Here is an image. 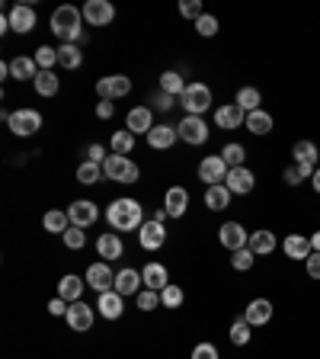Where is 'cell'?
<instances>
[{
  "label": "cell",
  "instance_id": "40",
  "mask_svg": "<svg viewBox=\"0 0 320 359\" xmlns=\"http://www.w3.org/2000/svg\"><path fill=\"white\" fill-rule=\"evenodd\" d=\"M131 147H135V135H131V132H116V135H112V154H131Z\"/></svg>",
  "mask_w": 320,
  "mask_h": 359
},
{
  "label": "cell",
  "instance_id": "54",
  "mask_svg": "<svg viewBox=\"0 0 320 359\" xmlns=\"http://www.w3.org/2000/svg\"><path fill=\"white\" fill-rule=\"evenodd\" d=\"M87 154H90L93 164H103V161L109 157V154H103V147H100V145H90V151H87Z\"/></svg>",
  "mask_w": 320,
  "mask_h": 359
},
{
  "label": "cell",
  "instance_id": "48",
  "mask_svg": "<svg viewBox=\"0 0 320 359\" xmlns=\"http://www.w3.org/2000/svg\"><path fill=\"white\" fill-rule=\"evenodd\" d=\"M180 13L189 17V19H199L202 17V0H183V3H180Z\"/></svg>",
  "mask_w": 320,
  "mask_h": 359
},
{
  "label": "cell",
  "instance_id": "21",
  "mask_svg": "<svg viewBox=\"0 0 320 359\" xmlns=\"http://www.w3.org/2000/svg\"><path fill=\"white\" fill-rule=\"evenodd\" d=\"M282 250L288 260H308L314 254L311 238H301V234H288V238L282 240Z\"/></svg>",
  "mask_w": 320,
  "mask_h": 359
},
{
  "label": "cell",
  "instance_id": "38",
  "mask_svg": "<svg viewBox=\"0 0 320 359\" xmlns=\"http://www.w3.org/2000/svg\"><path fill=\"white\" fill-rule=\"evenodd\" d=\"M103 164H93V161H87V164H81L77 167V180H81L83 186H93L96 180H103Z\"/></svg>",
  "mask_w": 320,
  "mask_h": 359
},
{
  "label": "cell",
  "instance_id": "37",
  "mask_svg": "<svg viewBox=\"0 0 320 359\" xmlns=\"http://www.w3.org/2000/svg\"><path fill=\"white\" fill-rule=\"evenodd\" d=\"M42 225H45V231H52V234H64V231L71 228V218H67V212H45V218H42Z\"/></svg>",
  "mask_w": 320,
  "mask_h": 359
},
{
  "label": "cell",
  "instance_id": "5",
  "mask_svg": "<svg viewBox=\"0 0 320 359\" xmlns=\"http://www.w3.org/2000/svg\"><path fill=\"white\" fill-rule=\"evenodd\" d=\"M10 132L13 135H19V139H26V135H36L39 129H42V116H39L36 110H17L10 112Z\"/></svg>",
  "mask_w": 320,
  "mask_h": 359
},
{
  "label": "cell",
  "instance_id": "36",
  "mask_svg": "<svg viewBox=\"0 0 320 359\" xmlns=\"http://www.w3.org/2000/svg\"><path fill=\"white\" fill-rule=\"evenodd\" d=\"M32 83H36L39 96H55L58 87H61V83H58V77H55V71H39V77Z\"/></svg>",
  "mask_w": 320,
  "mask_h": 359
},
{
  "label": "cell",
  "instance_id": "34",
  "mask_svg": "<svg viewBox=\"0 0 320 359\" xmlns=\"http://www.w3.org/2000/svg\"><path fill=\"white\" fill-rule=\"evenodd\" d=\"M183 90H186V81L176 71L160 74V93H167V96H183Z\"/></svg>",
  "mask_w": 320,
  "mask_h": 359
},
{
  "label": "cell",
  "instance_id": "14",
  "mask_svg": "<svg viewBox=\"0 0 320 359\" xmlns=\"http://www.w3.org/2000/svg\"><path fill=\"white\" fill-rule=\"evenodd\" d=\"M224 186H228L234 196H247L250 189L256 186V176L250 167H234V170H228V180H224Z\"/></svg>",
  "mask_w": 320,
  "mask_h": 359
},
{
  "label": "cell",
  "instance_id": "29",
  "mask_svg": "<svg viewBox=\"0 0 320 359\" xmlns=\"http://www.w3.org/2000/svg\"><path fill=\"white\" fill-rule=\"evenodd\" d=\"M231 189L224 183L221 186H209V189H205V205H209L211 212H221V209H228L231 205Z\"/></svg>",
  "mask_w": 320,
  "mask_h": 359
},
{
  "label": "cell",
  "instance_id": "46",
  "mask_svg": "<svg viewBox=\"0 0 320 359\" xmlns=\"http://www.w3.org/2000/svg\"><path fill=\"white\" fill-rule=\"evenodd\" d=\"M157 305H164V302H160V292H154V289L138 292V308H141V311H154Z\"/></svg>",
  "mask_w": 320,
  "mask_h": 359
},
{
  "label": "cell",
  "instance_id": "2",
  "mask_svg": "<svg viewBox=\"0 0 320 359\" xmlns=\"http://www.w3.org/2000/svg\"><path fill=\"white\" fill-rule=\"evenodd\" d=\"M81 17H83V10H77V7H58L55 13H52V32H55L58 39H61L64 45L67 42H77L81 39Z\"/></svg>",
  "mask_w": 320,
  "mask_h": 359
},
{
  "label": "cell",
  "instance_id": "32",
  "mask_svg": "<svg viewBox=\"0 0 320 359\" xmlns=\"http://www.w3.org/2000/svg\"><path fill=\"white\" fill-rule=\"evenodd\" d=\"M292 154H295V164H311V167H317V161H320L317 145H314V141H308V139L298 141Z\"/></svg>",
  "mask_w": 320,
  "mask_h": 359
},
{
  "label": "cell",
  "instance_id": "25",
  "mask_svg": "<svg viewBox=\"0 0 320 359\" xmlns=\"http://www.w3.org/2000/svg\"><path fill=\"white\" fill-rule=\"evenodd\" d=\"M141 279H145V286L154 289V292H164V289L170 286V279H167V267H160V263H147V267L141 269Z\"/></svg>",
  "mask_w": 320,
  "mask_h": 359
},
{
  "label": "cell",
  "instance_id": "1",
  "mask_svg": "<svg viewBox=\"0 0 320 359\" xmlns=\"http://www.w3.org/2000/svg\"><path fill=\"white\" fill-rule=\"evenodd\" d=\"M106 218H109V225L116 231H138L141 225H145V212H141V205L135 203V199H116V203L106 209Z\"/></svg>",
  "mask_w": 320,
  "mask_h": 359
},
{
  "label": "cell",
  "instance_id": "49",
  "mask_svg": "<svg viewBox=\"0 0 320 359\" xmlns=\"http://www.w3.org/2000/svg\"><path fill=\"white\" fill-rule=\"evenodd\" d=\"M192 359H218V350H215L211 343H199V347L192 350Z\"/></svg>",
  "mask_w": 320,
  "mask_h": 359
},
{
  "label": "cell",
  "instance_id": "57",
  "mask_svg": "<svg viewBox=\"0 0 320 359\" xmlns=\"http://www.w3.org/2000/svg\"><path fill=\"white\" fill-rule=\"evenodd\" d=\"M311 183H314V189H317V193H320V167H317V170H314V176H311Z\"/></svg>",
  "mask_w": 320,
  "mask_h": 359
},
{
  "label": "cell",
  "instance_id": "35",
  "mask_svg": "<svg viewBox=\"0 0 320 359\" xmlns=\"http://www.w3.org/2000/svg\"><path fill=\"white\" fill-rule=\"evenodd\" d=\"M244 112H256L259 110V103H263V96H259V90L256 87H240L237 90V100H234Z\"/></svg>",
  "mask_w": 320,
  "mask_h": 359
},
{
  "label": "cell",
  "instance_id": "27",
  "mask_svg": "<svg viewBox=\"0 0 320 359\" xmlns=\"http://www.w3.org/2000/svg\"><path fill=\"white\" fill-rule=\"evenodd\" d=\"M96 250H100L103 260H119L125 247H122V238H119V234L106 231V234H100V240H96Z\"/></svg>",
  "mask_w": 320,
  "mask_h": 359
},
{
  "label": "cell",
  "instance_id": "56",
  "mask_svg": "<svg viewBox=\"0 0 320 359\" xmlns=\"http://www.w3.org/2000/svg\"><path fill=\"white\" fill-rule=\"evenodd\" d=\"M311 247L320 254V231H314V234H311Z\"/></svg>",
  "mask_w": 320,
  "mask_h": 359
},
{
  "label": "cell",
  "instance_id": "8",
  "mask_svg": "<svg viewBox=\"0 0 320 359\" xmlns=\"http://www.w3.org/2000/svg\"><path fill=\"white\" fill-rule=\"evenodd\" d=\"M176 135H180L186 145H205V141H209V125L202 122V116H186V119L176 125Z\"/></svg>",
  "mask_w": 320,
  "mask_h": 359
},
{
  "label": "cell",
  "instance_id": "41",
  "mask_svg": "<svg viewBox=\"0 0 320 359\" xmlns=\"http://www.w3.org/2000/svg\"><path fill=\"white\" fill-rule=\"evenodd\" d=\"M36 65H39V71H52L58 65V48H48V45L36 48Z\"/></svg>",
  "mask_w": 320,
  "mask_h": 359
},
{
  "label": "cell",
  "instance_id": "3",
  "mask_svg": "<svg viewBox=\"0 0 320 359\" xmlns=\"http://www.w3.org/2000/svg\"><path fill=\"white\" fill-rule=\"evenodd\" d=\"M180 103H183L186 116H202V112L211 106V90L205 87V83H186Z\"/></svg>",
  "mask_w": 320,
  "mask_h": 359
},
{
  "label": "cell",
  "instance_id": "42",
  "mask_svg": "<svg viewBox=\"0 0 320 359\" xmlns=\"http://www.w3.org/2000/svg\"><path fill=\"white\" fill-rule=\"evenodd\" d=\"M231 343H234V347H247L250 343V324L244 321V318L231 324Z\"/></svg>",
  "mask_w": 320,
  "mask_h": 359
},
{
  "label": "cell",
  "instance_id": "17",
  "mask_svg": "<svg viewBox=\"0 0 320 359\" xmlns=\"http://www.w3.org/2000/svg\"><path fill=\"white\" fill-rule=\"evenodd\" d=\"M125 129L131 132V135H147V132L154 129V112L147 110V106H135V110L128 112Z\"/></svg>",
  "mask_w": 320,
  "mask_h": 359
},
{
  "label": "cell",
  "instance_id": "45",
  "mask_svg": "<svg viewBox=\"0 0 320 359\" xmlns=\"http://www.w3.org/2000/svg\"><path fill=\"white\" fill-rule=\"evenodd\" d=\"M61 238H64V244H67V250H81L83 244H87V234H83V228H74V225L64 231Z\"/></svg>",
  "mask_w": 320,
  "mask_h": 359
},
{
  "label": "cell",
  "instance_id": "26",
  "mask_svg": "<svg viewBox=\"0 0 320 359\" xmlns=\"http://www.w3.org/2000/svg\"><path fill=\"white\" fill-rule=\"evenodd\" d=\"M10 77H17V81H36L39 77V65L36 58H13L10 61Z\"/></svg>",
  "mask_w": 320,
  "mask_h": 359
},
{
  "label": "cell",
  "instance_id": "6",
  "mask_svg": "<svg viewBox=\"0 0 320 359\" xmlns=\"http://www.w3.org/2000/svg\"><path fill=\"white\" fill-rule=\"evenodd\" d=\"M228 170H231V167L224 164V157H221V154H209L199 164V180H202V183H209V186H221L224 180H228Z\"/></svg>",
  "mask_w": 320,
  "mask_h": 359
},
{
  "label": "cell",
  "instance_id": "28",
  "mask_svg": "<svg viewBox=\"0 0 320 359\" xmlns=\"http://www.w3.org/2000/svg\"><path fill=\"white\" fill-rule=\"evenodd\" d=\"M247 247L253 250L256 257H266V254H273V250H275V234H273V231H266V228L253 231V234H250Z\"/></svg>",
  "mask_w": 320,
  "mask_h": 359
},
{
  "label": "cell",
  "instance_id": "19",
  "mask_svg": "<svg viewBox=\"0 0 320 359\" xmlns=\"http://www.w3.org/2000/svg\"><path fill=\"white\" fill-rule=\"evenodd\" d=\"M164 209L170 218H183L186 209H189V193H186L183 186H170L167 189V199H164Z\"/></svg>",
  "mask_w": 320,
  "mask_h": 359
},
{
  "label": "cell",
  "instance_id": "50",
  "mask_svg": "<svg viewBox=\"0 0 320 359\" xmlns=\"http://www.w3.org/2000/svg\"><path fill=\"white\" fill-rule=\"evenodd\" d=\"M304 267H308V276H311V279H320V254H317V250L304 260Z\"/></svg>",
  "mask_w": 320,
  "mask_h": 359
},
{
  "label": "cell",
  "instance_id": "39",
  "mask_svg": "<svg viewBox=\"0 0 320 359\" xmlns=\"http://www.w3.org/2000/svg\"><path fill=\"white\" fill-rule=\"evenodd\" d=\"M221 157H224V164H228L231 170H234V167H244V161H247V151H244V145H237V141H231V145H224Z\"/></svg>",
  "mask_w": 320,
  "mask_h": 359
},
{
  "label": "cell",
  "instance_id": "15",
  "mask_svg": "<svg viewBox=\"0 0 320 359\" xmlns=\"http://www.w3.org/2000/svg\"><path fill=\"white\" fill-rule=\"evenodd\" d=\"M244 321H247L250 327L269 324L273 321V302H269V298H253V302L247 305V311H244Z\"/></svg>",
  "mask_w": 320,
  "mask_h": 359
},
{
  "label": "cell",
  "instance_id": "22",
  "mask_svg": "<svg viewBox=\"0 0 320 359\" xmlns=\"http://www.w3.org/2000/svg\"><path fill=\"white\" fill-rule=\"evenodd\" d=\"M141 283H145V279H141V273H138V269H122V273H116V292L122 295V298H125V295H138V289H141Z\"/></svg>",
  "mask_w": 320,
  "mask_h": 359
},
{
  "label": "cell",
  "instance_id": "58",
  "mask_svg": "<svg viewBox=\"0 0 320 359\" xmlns=\"http://www.w3.org/2000/svg\"><path fill=\"white\" fill-rule=\"evenodd\" d=\"M164 218H167V209H157V212H154V221H160V225H164Z\"/></svg>",
  "mask_w": 320,
  "mask_h": 359
},
{
  "label": "cell",
  "instance_id": "11",
  "mask_svg": "<svg viewBox=\"0 0 320 359\" xmlns=\"http://www.w3.org/2000/svg\"><path fill=\"white\" fill-rule=\"evenodd\" d=\"M96 203H90V199H77V203H71V209H67V218H71L74 228H90V225H96Z\"/></svg>",
  "mask_w": 320,
  "mask_h": 359
},
{
  "label": "cell",
  "instance_id": "55",
  "mask_svg": "<svg viewBox=\"0 0 320 359\" xmlns=\"http://www.w3.org/2000/svg\"><path fill=\"white\" fill-rule=\"evenodd\" d=\"M157 110H170V106H173V96H167V93H160V96H157Z\"/></svg>",
  "mask_w": 320,
  "mask_h": 359
},
{
  "label": "cell",
  "instance_id": "7",
  "mask_svg": "<svg viewBox=\"0 0 320 359\" xmlns=\"http://www.w3.org/2000/svg\"><path fill=\"white\" fill-rule=\"evenodd\" d=\"M96 93H100L103 100H122V96L131 93V81H128L125 74H109V77L96 81Z\"/></svg>",
  "mask_w": 320,
  "mask_h": 359
},
{
  "label": "cell",
  "instance_id": "47",
  "mask_svg": "<svg viewBox=\"0 0 320 359\" xmlns=\"http://www.w3.org/2000/svg\"><path fill=\"white\" fill-rule=\"evenodd\" d=\"M160 302H164L167 308H180V305H183V289L170 283V286H167L164 292H160Z\"/></svg>",
  "mask_w": 320,
  "mask_h": 359
},
{
  "label": "cell",
  "instance_id": "30",
  "mask_svg": "<svg viewBox=\"0 0 320 359\" xmlns=\"http://www.w3.org/2000/svg\"><path fill=\"white\" fill-rule=\"evenodd\" d=\"M244 125H247L253 135H269L273 132V116L266 110H256V112H247V119H244Z\"/></svg>",
  "mask_w": 320,
  "mask_h": 359
},
{
  "label": "cell",
  "instance_id": "12",
  "mask_svg": "<svg viewBox=\"0 0 320 359\" xmlns=\"http://www.w3.org/2000/svg\"><path fill=\"white\" fill-rule=\"evenodd\" d=\"M138 240H141V247L145 250H160L167 244V231H164V225L160 221H145L141 228H138Z\"/></svg>",
  "mask_w": 320,
  "mask_h": 359
},
{
  "label": "cell",
  "instance_id": "53",
  "mask_svg": "<svg viewBox=\"0 0 320 359\" xmlns=\"http://www.w3.org/2000/svg\"><path fill=\"white\" fill-rule=\"evenodd\" d=\"M112 100H103V103H96V116H100V119H112Z\"/></svg>",
  "mask_w": 320,
  "mask_h": 359
},
{
  "label": "cell",
  "instance_id": "24",
  "mask_svg": "<svg viewBox=\"0 0 320 359\" xmlns=\"http://www.w3.org/2000/svg\"><path fill=\"white\" fill-rule=\"evenodd\" d=\"M176 139H180V135H176L173 125H154V129L147 132V145L157 147V151H167V147H173Z\"/></svg>",
  "mask_w": 320,
  "mask_h": 359
},
{
  "label": "cell",
  "instance_id": "10",
  "mask_svg": "<svg viewBox=\"0 0 320 359\" xmlns=\"http://www.w3.org/2000/svg\"><path fill=\"white\" fill-rule=\"evenodd\" d=\"M112 17H116V7L109 0H87V7H83V19L90 26H109Z\"/></svg>",
  "mask_w": 320,
  "mask_h": 359
},
{
  "label": "cell",
  "instance_id": "31",
  "mask_svg": "<svg viewBox=\"0 0 320 359\" xmlns=\"http://www.w3.org/2000/svg\"><path fill=\"white\" fill-rule=\"evenodd\" d=\"M81 292H83V279L77 276H64L61 283H58V298H64V302H81Z\"/></svg>",
  "mask_w": 320,
  "mask_h": 359
},
{
  "label": "cell",
  "instance_id": "20",
  "mask_svg": "<svg viewBox=\"0 0 320 359\" xmlns=\"http://www.w3.org/2000/svg\"><path fill=\"white\" fill-rule=\"evenodd\" d=\"M244 119H247V112L240 110L237 103H224V106L215 110V122H218L221 129H240Z\"/></svg>",
  "mask_w": 320,
  "mask_h": 359
},
{
  "label": "cell",
  "instance_id": "52",
  "mask_svg": "<svg viewBox=\"0 0 320 359\" xmlns=\"http://www.w3.org/2000/svg\"><path fill=\"white\" fill-rule=\"evenodd\" d=\"M301 180H304V176H301V170H298V164H292L288 170H285V183H288V186H298Z\"/></svg>",
  "mask_w": 320,
  "mask_h": 359
},
{
  "label": "cell",
  "instance_id": "13",
  "mask_svg": "<svg viewBox=\"0 0 320 359\" xmlns=\"http://www.w3.org/2000/svg\"><path fill=\"white\" fill-rule=\"evenodd\" d=\"M87 286L96 289V292H112L116 289V273H112L106 263H93L90 269H87Z\"/></svg>",
  "mask_w": 320,
  "mask_h": 359
},
{
  "label": "cell",
  "instance_id": "51",
  "mask_svg": "<svg viewBox=\"0 0 320 359\" xmlns=\"http://www.w3.org/2000/svg\"><path fill=\"white\" fill-rule=\"evenodd\" d=\"M67 308H71V305L64 302V298H52V302H48V311L55 314V318H61V314H67Z\"/></svg>",
  "mask_w": 320,
  "mask_h": 359
},
{
  "label": "cell",
  "instance_id": "23",
  "mask_svg": "<svg viewBox=\"0 0 320 359\" xmlns=\"http://www.w3.org/2000/svg\"><path fill=\"white\" fill-rule=\"evenodd\" d=\"M96 308H100V314L106 318V321H116V318H122V295L112 289V292H103L100 295V302H96Z\"/></svg>",
  "mask_w": 320,
  "mask_h": 359
},
{
  "label": "cell",
  "instance_id": "9",
  "mask_svg": "<svg viewBox=\"0 0 320 359\" xmlns=\"http://www.w3.org/2000/svg\"><path fill=\"white\" fill-rule=\"evenodd\" d=\"M218 240L228 250H244L250 244V231L240 225V221H224L218 228Z\"/></svg>",
  "mask_w": 320,
  "mask_h": 359
},
{
  "label": "cell",
  "instance_id": "4",
  "mask_svg": "<svg viewBox=\"0 0 320 359\" xmlns=\"http://www.w3.org/2000/svg\"><path fill=\"white\" fill-rule=\"evenodd\" d=\"M103 174H106V180H116V183H135L138 167L122 154H109L103 161Z\"/></svg>",
  "mask_w": 320,
  "mask_h": 359
},
{
  "label": "cell",
  "instance_id": "59",
  "mask_svg": "<svg viewBox=\"0 0 320 359\" xmlns=\"http://www.w3.org/2000/svg\"><path fill=\"white\" fill-rule=\"evenodd\" d=\"M317 151H320V145H317Z\"/></svg>",
  "mask_w": 320,
  "mask_h": 359
},
{
  "label": "cell",
  "instance_id": "33",
  "mask_svg": "<svg viewBox=\"0 0 320 359\" xmlns=\"http://www.w3.org/2000/svg\"><path fill=\"white\" fill-rule=\"evenodd\" d=\"M58 65L67 68V71H74V68H81V65H83V52H81L77 45H71V42H67V45L58 48Z\"/></svg>",
  "mask_w": 320,
  "mask_h": 359
},
{
  "label": "cell",
  "instance_id": "18",
  "mask_svg": "<svg viewBox=\"0 0 320 359\" xmlns=\"http://www.w3.org/2000/svg\"><path fill=\"white\" fill-rule=\"evenodd\" d=\"M67 324H71V331H90L93 327V308L87 302H71L67 308Z\"/></svg>",
  "mask_w": 320,
  "mask_h": 359
},
{
  "label": "cell",
  "instance_id": "43",
  "mask_svg": "<svg viewBox=\"0 0 320 359\" xmlns=\"http://www.w3.org/2000/svg\"><path fill=\"white\" fill-rule=\"evenodd\" d=\"M195 32H199V36H205V39H211L215 32H218V19L211 17V13H202V17L195 19Z\"/></svg>",
  "mask_w": 320,
  "mask_h": 359
},
{
  "label": "cell",
  "instance_id": "16",
  "mask_svg": "<svg viewBox=\"0 0 320 359\" xmlns=\"http://www.w3.org/2000/svg\"><path fill=\"white\" fill-rule=\"evenodd\" d=\"M7 19H10V29H17V32H32L36 29V10L29 3H17L7 13Z\"/></svg>",
  "mask_w": 320,
  "mask_h": 359
},
{
  "label": "cell",
  "instance_id": "44",
  "mask_svg": "<svg viewBox=\"0 0 320 359\" xmlns=\"http://www.w3.org/2000/svg\"><path fill=\"white\" fill-rule=\"evenodd\" d=\"M253 257H256V254H253V250H250V247L234 250V257H231V267H234V269H240V273H247V269L253 267Z\"/></svg>",
  "mask_w": 320,
  "mask_h": 359
}]
</instances>
